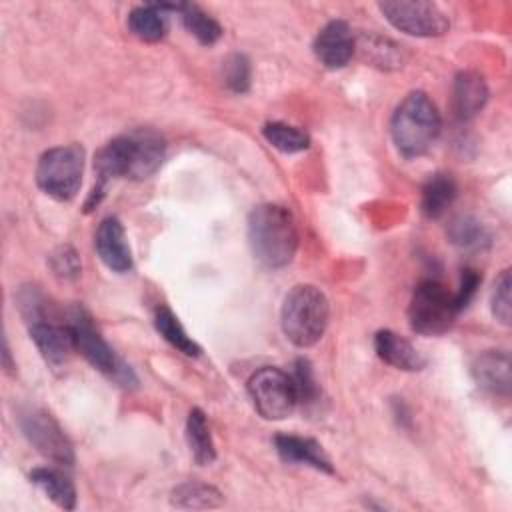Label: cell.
Listing matches in <instances>:
<instances>
[{"label":"cell","instance_id":"obj_3","mask_svg":"<svg viewBox=\"0 0 512 512\" xmlns=\"http://www.w3.org/2000/svg\"><path fill=\"white\" fill-rule=\"evenodd\" d=\"M440 114L426 92H410L394 110L390 134L404 158H418L430 150L440 134Z\"/></svg>","mask_w":512,"mask_h":512},{"label":"cell","instance_id":"obj_5","mask_svg":"<svg viewBox=\"0 0 512 512\" xmlns=\"http://www.w3.org/2000/svg\"><path fill=\"white\" fill-rule=\"evenodd\" d=\"M68 328L72 334V342H74V350L80 352L86 362L90 366H94L96 370H100L102 374L110 376L112 380H116L122 386H132L136 384V376L130 370V366H126L110 348V344L102 338V334L96 330L90 314L76 306L70 310L68 314Z\"/></svg>","mask_w":512,"mask_h":512},{"label":"cell","instance_id":"obj_16","mask_svg":"<svg viewBox=\"0 0 512 512\" xmlns=\"http://www.w3.org/2000/svg\"><path fill=\"white\" fill-rule=\"evenodd\" d=\"M274 446L278 456L288 464H306L324 474H334L330 458L322 450V446L312 438H302L294 434H278L274 438Z\"/></svg>","mask_w":512,"mask_h":512},{"label":"cell","instance_id":"obj_20","mask_svg":"<svg viewBox=\"0 0 512 512\" xmlns=\"http://www.w3.org/2000/svg\"><path fill=\"white\" fill-rule=\"evenodd\" d=\"M128 30L142 42H160L168 32V18L160 4H142L130 10Z\"/></svg>","mask_w":512,"mask_h":512},{"label":"cell","instance_id":"obj_22","mask_svg":"<svg viewBox=\"0 0 512 512\" xmlns=\"http://www.w3.org/2000/svg\"><path fill=\"white\" fill-rule=\"evenodd\" d=\"M186 442L192 458L200 466H208L216 460V446L210 434V426L200 408H192L186 420Z\"/></svg>","mask_w":512,"mask_h":512},{"label":"cell","instance_id":"obj_29","mask_svg":"<svg viewBox=\"0 0 512 512\" xmlns=\"http://www.w3.org/2000/svg\"><path fill=\"white\" fill-rule=\"evenodd\" d=\"M250 78H252V68L250 62L244 54H232L224 62V84L236 92L244 94L250 88Z\"/></svg>","mask_w":512,"mask_h":512},{"label":"cell","instance_id":"obj_15","mask_svg":"<svg viewBox=\"0 0 512 512\" xmlns=\"http://www.w3.org/2000/svg\"><path fill=\"white\" fill-rule=\"evenodd\" d=\"M374 350L380 360L404 372H418L426 366V358L416 350V346L392 330L376 332Z\"/></svg>","mask_w":512,"mask_h":512},{"label":"cell","instance_id":"obj_14","mask_svg":"<svg viewBox=\"0 0 512 512\" xmlns=\"http://www.w3.org/2000/svg\"><path fill=\"white\" fill-rule=\"evenodd\" d=\"M474 382L496 396H508L512 388L510 354L506 350H484L470 366Z\"/></svg>","mask_w":512,"mask_h":512},{"label":"cell","instance_id":"obj_4","mask_svg":"<svg viewBox=\"0 0 512 512\" xmlns=\"http://www.w3.org/2000/svg\"><path fill=\"white\" fill-rule=\"evenodd\" d=\"M328 318L330 304L318 286L298 284L284 296L280 308V326L286 340L294 346H314L324 336Z\"/></svg>","mask_w":512,"mask_h":512},{"label":"cell","instance_id":"obj_1","mask_svg":"<svg viewBox=\"0 0 512 512\" xmlns=\"http://www.w3.org/2000/svg\"><path fill=\"white\" fill-rule=\"evenodd\" d=\"M164 156L166 142L158 132L150 128H138L110 140L94 156V170L98 180L88 196L86 212L100 204L106 184L112 178L144 180L160 168Z\"/></svg>","mask_w":512,"mask_h":512},{"label":"cell","instance_id":"obj_13","mask_svg":"<svg viewBox=\"0 0 512 512\" xmlns=\"http://www.w3.org/2000/svg\"><path fill=\"white\" fill-rule=\"evenodd\" d=\"M94 248H96L100 260L112 272L124 274L128 270H132V266H134L132 250L126 240L124 226L118 218L108 216L100 222L96 236H94Z\"/></svg>","mask_w":512,"mask_h":512},{"label":"cell","instance_id":"obj_24","mask_svg":"<svg viewBox=\"0 0 512 512\" xmlns=\"http://www.w3.org/2000/svg\"><path fill=\"white\" fill-rule=\"evenodd\" d=\"M170 502L176 508H192V510H206L218 508L224 502V496L218 488L204 484V482H184L176 486L170 494Z\"/></svg>","mask_w":512,"mask_h":512},{"label":"cell","instance_id":"obj_19","mask_svg":"<svg viewBox=\"0 0 512 512\" xmlns=\"http://www.w3.org/2000/svg\"><path fill=\"white\" fill-rule=\"evenodd\" d=\"M456 194H458V186L450 174H442V172L432 174L422 186V200H420L422 214L432 220L444 216L446 210L456 200Z\"/></svg>","mask_w":512,"mask_h":512},{"label":"cell","instance_id":"obj_9","mask_svg":"<svg viewBox=\"0 0 512 512\" xmlns=\"http://www.w3.org/2000/svg\"><path fill=\"white\" fill-rule=\"evenodd\" d=\"M384 18L400 32L416 38H436L448 32V16L438 4L426 0H396L378 4Z\"/></svg>","mask_w":512,"mask_h":512},{"label":"cell","instance_id":"obj_18","mask_svg":"<svg viewBox=\"0 0 512 512\" xmlns=\"http://www.w3.org/2000/svg\"><path fill=\"white\" fill-rule=\"evenodd\" d=\"M448 240L464 252H484L492 244V234L486 224L470 214H460L446 228Z\"/></svg>","mask_w":512,"mask_h":512},{"label":"cell","instance_id":"obj_12","mask_svg":"<svg viewBox=\"0 0 512 512\" xmlns=\"http://www.w3.org/2000/svg\"><path fill=\"white\" fill-rule=\"evenodd\" d=\"M356 50L350 26L344 20L328 22L314 40V54L322 66L330 70L344 68Z\"/></svg>","mask_w":512,"mask_h":512},{"label":"cell","instance_id":"obj_7","mask_svg":"<svg viewBox=\"0 0 512 512\" xmlns=\"http://www.w3.org/2000/svg\"><path fill=\"white\" fill-rule=\"evenodd\" d=\"M458 316L454 294H450L438 280H422L408 304V324L416 334L438 336L450 330Z\"/></svg>","mask_w":512,"mask_h":512},{"label":"cell","instance_id":"obj_31","mask_svg":"<svg viewBox=\"0 0 512 512\" xmlns=\"http://www.w3.org/2000/svg\"><path fill=\"white\" fill-rule=\"evenodd\" d=\"M480 282H482V278H480V274H478L476 270H472V268H464V270H462L460 288H458V292L454 294V306H456L458 312H462V310L472 302V298H474L476 292H478Z\"/></svg>","mask_w":512,"mask_h":512},{"label":"cell","instance_id":"obj_8","mask_svg":"<svg viewBox=\"0 0 512 512\" xmlns=\"http://www.w3.org/2000/svg\"><path fill=\"white\" fill-rule=\"evenodd\" d=\"M248 394L256 412L266 420H284L298 404L290 374L274 366H264L248 378Z\"/></svg>","mask_w":512,"mask_h":512},{"label":"cell","instance_id":"obj_21","mask_svg":"<svg viewBox=\"0 0 512 512\" xmlns=\"http://www.w3.org/2000/svg\"><path fill=\"white\" fill-rule=\"evenodd\" d=\"M30 480L52 500L58 508L74 510L76 508V488L72 480L56 468H34Z\"/></svg>","mask_w":512,"mask_h":512},{"label":"cell","instance_id":"obj_26","mask_svg":"<svg viewBox=\"0 0 512 512\" xmlns=\"http://www.w3.org/2000/svg\"><path fill=\"white\" fill-rule=\"evenodd\" d=\"M262 134L270 146L284 154H296L310 146V138L304 130L284 122H268L262 128Z\"/></svg>","mask_w":512,"mask_h":512},{"label":"cell","instance_id":"obj_6","mask_svg":"<svg viewBox=\"0 0 512 512\" xmlns=\"http://www.w3.org/2000/svg\"><path fill=\"white\" fill-rule=\"evenodd\" d=\"M84 174V148L78 144H66L46 150L36 166L38 188L58 200H72L82 184Z\"/></svg>","mask_w":512,"mask_h":512},{"label":"cell","instance_id":"obj_10","mask_svg":"<svg viewBox=\"0 0 512 512\" xmlns=\"http://www.w3.org/2000/svg\"><path fill=\"white\" fill-rule=\"evenodd\" d=\"M20 428L26 440L48 460L72 466L74 464V448L70 438L58 420L46 410H30L22 414Z\"/></svg>","mask_w":512,"mask_h":512},{"label":"cell","instance_id":"obj_11","mask_svg":"<svg viewBox=\"0 0 512 512\" xmlns=\"http://www.w3.org/2000/svg\"><path fill=\"white\" fill-rule=\"evenodd\" d=\"M28 332L46 364H50L52 368H60L68 362L74 350L68 324H56L48 320L46 314H42L28 322Z\"/></svg>","mask_w":512,"mask_h":512},{"label":"cell","instance_id":"obj_2","mask_svg":"<svg viewBox=\"0 0 512 512\" xmlns=\"http://www.w3.org/2000/svg\"><path fill=\"white\" fill-rule=\"evenodd\" d=\"M248 242L254 258L272 270L292 262L298 228L292 212L280 204H260L248 216Z\"/></svg>","mask_w":512,"mask_h":512},{"label":"cell","instance_id":"obj_23","mask_svg":"<svg viewBox=\"0 0 512 512\" xmlns=\"http://www.w3.org/2000/svg\"><path fill=\"white\" fill-rule=\"evenodd\" d=\"M154 328L178 352L192 356V358L200 356V352H202L200 346L188 336V332L180 324L178 316L168 306H158L154 310Z\"/></svg>","mask_w":512,"mask_h":512},{"label":"cell","instance_id":"obj_25","mask_svg":"<svg viewBox=\"0 0 512 512\" xmlns=\"http://www.w3.org/2000/svg\"><path fill=\"white\" fill-rule=\"evenodd\" d=\"M180 18L184 28L204 46H212L222 36V26L196 4H180Z\"/></svg>","mask_w":512,"mask_h":512},{"label":"cell","instance_id":"obj_27","mask_svg":"<svg viewBox=\"0 0 512 512\" xmlns=\"http://www.w3.org/2000/svg\"><path fill=\"white\" fill-rule=\"evenodd\" d=\"M490 308L492 316L508 326L512 318V276L510 270H502L500 276L494 280L492 294H490Z\"/></svg>","mask_w":512,"mask_h":512},{"label":"cell","instance_id":"obj_28","mask_svg":"<svg viewBox=\"0 0 512 512\" xmlns=\"http://www.w3.org/2000/svg\"><path fill=\"white\" fill-rule=\"evenodd\" d=\"M290 378H292V384H294L298 404H314L318 400L320 388H318V382L314 378L312 364L306 358H298L294 362V370L290 372Z\"/></svg>","mask_w":512,"mask_h":512},{"label":"cell","instance_id":"obj_30","mask_svg":"<svg viewBox=\"0 0 512 512\" xmlns=\"http://www.w3.org/2000/svg\"><path fill=\"white\" fill-rule=\"evenodd\" d=\"M50 268L62 280H76L80 276V258L72 246H58L50 254Z\"/></svg>","mask_w":512,"mask_h":512},{"label":"cell","instance_id":"obj_32","mask_svg":"<svg viewBox=\"0 0 512 512\" xmlns=\"http://www.w3.org/2000/svg\"><path fill=\"white\" fill-rule=\"evenodd\" d=\"M4 364H6V370H12V364H10V348H8L6 338H4Z\"/></svg>","mask_w":512,"mask_h":512},{"label":"cell","instance_id":"obj_17","mask_svg":"<svg viewBox=\"0 0 512 512\" xmlns=\"http://www.w3.org/2000/svg\"><path fill=\"white\" fill-rule=\"evenodd\" d=\"M488 84L482 74L474 70H464L454 78L452 106L460 120L474 118L488 102Z\"/></svg>","mask_w":512,"mask_h":512}]
</instances>
